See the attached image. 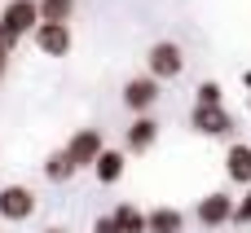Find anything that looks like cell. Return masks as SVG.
<instances>
[{
  "instance_id": "1",
  "label": "cell",
  "mask_w": 251,
  "mask_h": 233,
  "mask_svg": "<svg viewBox=\"0 0 251 233\" xmlns=\"http://www.w3.org/2000/svg\"><path fill=\"white\" fill-rule=\"evenodd\" d=\"M181 70H185V48H181L176 40H154L150 53H146V75H154L159 84H168V79H176Z\"/></svg>"
},
{
  "instance_id": "7",
  "label": "cell",
  "mask_w": 251,
  "mask_h": 233,
  "mask_svg": "<svg viewBox=\"0 0 251 233\" xmlns=\"http://www.w3.org/2000/svg\"><path fill=\"white\" fill-rule=\"evenodd\" d=\"M159 145V119H154V110L150 115H132V123L124 128V150L128 154H150Z\"/></svg>"
},
{
  "instance_id": "3",
  "label": "cell",
  "mask_w": 251,
  "mask_h": 233,
  "mask_svg": "<svg viewBox=\"0 0 251 233\" xmlns=\"http://www.w3.org/2000/svg\"><path fill=\"white\" fill-rule=\"evenodd\" d=\"M190 128L199 137H207V141H225L234 132V115L225 106H194L190 110Z\"/></svg>"
},
{
  "instance_id": "9",
  "label": "cell",
  "mask_w": 251,
  "mask_h": 233,
  "mask_svg": "<svg viewBox=\"0 0 251 233\" xmlns=\"http://www.w3.org/2000/svg\"><path fill=\"white\" fill-rule=\"evenodd\" d=\"M0 22L13 31V35H31L40 26V4L35 0H4L0 4Z\"/></svg>"
},
{
  "instance_id": "8",
  "label": "cell",
  "mask_w": 251,
  "mask_h": 233,
  "mask_svg": "<svg viewBox=\"0 0 251 233\" xmlns=\"http://www.w3.org/2000/svg\"><path fill=\"white\" fill-rule=\"evenodd\" d=\"M35 216V194L26 185H4L0 189V220L4 225H22Z\"/></svg>"
},
{
  "instance_id": "13",
  "label": "cell",
  "mask_w": 251,
  "mask_h": 233,
  "mask_svg": "<svg viewBox=\"0 0 251 233\" xmlns=\"http://www.w3.org/2000/svg\"><path fill=\"white\" fill-rule=\"evenodd\" d=\"M110 220H115L119 233H146V211H141L137 203H119V207L110 211Z\"/></svg>"
},
{
  "instance_id": "16",
  "label": "cell",
  "mask_w": 251,
  "mask_h": 233,
  "mask_svg": "<svg viewBox=\"0 0 251 233\" xmlns=\"http://www.w3.org/2000/svg\"><path fill=\"white\" fill-rule=\"evenodd\" d=\"M194 106H225V88H221L216 79H203V84L194 88Z\"/></svg>"
},
{
  "instance_id": "12",
  "label": "cell",
  "mask_w": 251,
  "mask_h": 233,
  "mask_svg": "<svg viewBox=\"0 0 251 233\" xmlns=\"http://www.w3.org/2000/svg\"><path fill=\"white\" fill-rule=\"evenodd\" d=\"M146 233H185V211H176V207H150L146 211Z\"/></svg>"
},
{
  "instance_id": "14",
  "label": "cell",
  "mask_w": 251,
  "mask_h": 233,
  "mask_svg": "<svg viewBox=\"0 0 251 233\" xmlns=\"http://www.w3.org/2000/svg\"><path fill=\"white\" fill-rule=\"evenodd\" d=\"M71 176H75V163L66 159V150H53V154L44 159V181H49V185H66Z\"/></svg>"
},
{
  "instance_id": "6",
  "label": "cell",
  "mask_w": 251,
  "mask_h": 233,
  "mask_svg": "<svg viewBox=\"0 0 251 233\" xmlns=\"http://www.w3.org/2000/svg\"><path fill=\"white\" fill-rule=\"evenodd\" d=\"M194 220H199L203 229H225V225L234 220V198H229L225 189L203 194V198H199V207H194Z\"/></svg>"
},
{
  "instance_id": "4",
  "label": "cell",
  "mask_w": 251,
  "mask_h": 233,
  "mask_svg": "<svg viewBox=\"0 0 251 233\" xmlns=\"http://www.w3.org/2000/svg\"><path fill=\"white\" fill-rule=\"evenodd\" d=\"M62 150H66V159L75 163V172H84V167H93L97 154L106 150V137H101V128H79V132H71V141H66Z\"/></svg>"
},
{
  "instance_id": "18",
  "label": "cell",
  "mask_w": 251,
  "mask_h": 233,
  "mask_svg": "<svg viewBox=\"0 0 251 233\" xmlns=\"http://www.w3.org/2000/svg\"><path fill=\"white\" fill-rule=\"evenodd\" d=\"M18 44H22V35H13V31L0 22V53H9V57H13V48H18Z\"/></svg>"
},
{
  "instance_id": "10",
  "label": "cell",
  "mask_w": 251,
  "mask_h": 233,
  "mask_svg": "<svg viewBox=\"0 0 251 233\" xmlns=\"http://www.w3.org/2000/svg\"><path fill=\"white\" fill-rule=\"evenodd\" d=\"M88 172H93L101 185H119V181H124V172H128V150H110V145H106Z\"/></svg>"
},
{
  "instance_id": "15",
  "label": "cell",
  "mask_w": 251,
  "mask_h": 233,
  "mask_svg": "<svg viewBox=\"0 0 251 233\" xmlns=\"http://www.w3.org/2000/svg\"><path fill=\"white\" fill-rule=\"evenodd\" d=\"M40 4V22H71L75 18V0H35Z\"/></svg>"
},
{
  "instance_id": "2",
  "label": "cell",
  "mask_w": 251,
  "mask_h": 233,
  "mask_svg": "<svg viewBox=\"0 0 251 233\" xmlns=\"http://www.w3.org/2000/svg\"><path fill=\"white\" fill-rule=\"evenodd\" d=\"M159 97H163V84H159L154 75H132V79L119 88V101H124L128 115H150V110L159 106Z\"/></svg>"
},
{
  "instance_id": "17",
  "label": "cell",
  "mask_w": 251,
  "mask_h": 233,
  "mask_svg": "<svg viewBox=\"0 0 251 233\" xmlns=\"http://www.w3.org/2000/svg\"><path fill=\"white\" fill-rule=\"evenodd\" d=\"M229 225H251V185L243 189V198H234V220Z\"/></svg>"
},
{
  "instance_id": "21",
  "label": "cell",
  "mask_w": 251,
  "mask_h": 233,
  "mask_svg": "<svg viewBox=\"0 0 251 233\" xmlns=\"http://www.w3.org/2000/svg\"><path fill=\"white\" fill-rule=\"evenodd\" d=\"M243 88H247V97H251V70H243Z\"/></svg>"
},
{
  "instance_id": "22",
  "label": "cell",
  "mask_w": 251,
  "mask_h": 233,
  "mask_svg": "<svg viewBox=\"0 0 251 233\" xmlns=\"http://www.w3.org/2000/svg\"><path fill=\"white\" fill-rule=\"evenodd\" d=\"M40 233H71V229H62V225H49V229H40Z\"/></svg>"
},
{
  "instance_id": "20",
  "label": "cell",
  "mask_w": 251,
  "mask_h": 233,
  "mask_svg": "<svg viewBox=\"0 0 251 233\" xmlns=\"http://www.w3.org/2000/svg\"><path fill=\"white\" fill-rule=\"evenodd\" d=\"M9 75V53H0V79Z\"/></svg>"
},
{
  "instance_id": "11",
  "label": "cell",
  "mask_w": 251,
  "mask_h": 233,
  "mask_svg": "<svg viewBox=\"0 0 251 233\" xmlns=\"http://www.w3.org/2000/svg\"><path fill=\"white\" fill-rule=\"evenodd\" d=\"M225 176L234 181V185H251V145L247 141H234L229 150H225Z\"/></svg>"
},
{
  "instance_id": "5",
  "label": "cell",
  "mask_w": 251,
  "mask_h": 233,
  "mask_svg": "<svg viewBox=\"0 0 251 233\" xmlns=\"http://www.w3.org/2000/svg\"><path fill=\"white\" fill-rule=\"evenodd\" d=\"M31 44L44 53V57H66L75 48V35H71V22H40L31 31Z\"/></svg>"
},
{
  "instance_id": "19",
  "label": "cell",
  "mask_w": 251,
  "mask_h": 233,
  "mask_svg": "<svg viewBox=\"0 0 251 233\" xmlns=\"http://www.w3.org/2000/svg\"><path fill=\"white\" fill-rule=\"evenodd\" d=\"M93 233H119V229H115L110 216H97V220H93Z\"/></svg>"
}]
</instances>
